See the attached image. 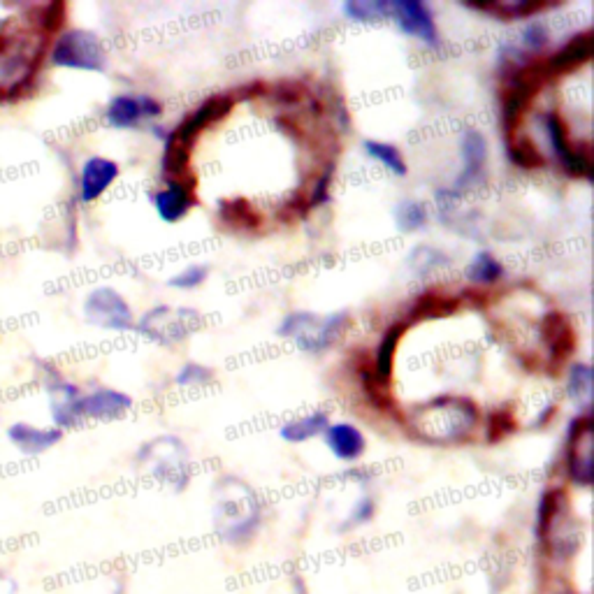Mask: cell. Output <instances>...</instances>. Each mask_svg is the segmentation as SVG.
Listing matches in <instances>:
<instances>
[{
  "label": "cell",
  "mask_w": 594,
  "mask_h": 594,
  "mask_svg": "<svg viewBox=\"0 0 594 594\" xmlns=\"http://www.w3.org/2000/svg\"><path fill=\"white\" fill-rule=\"evenodd\" d=\"M478 420H481V411L469 397L439 395L420 404L409 420V427L418 439L430 441V444H458L472 437Z\"/></svg>",
  "instance_id": "obj_1"
},
{
  "label": "cell",
  "mask_w": 594,
  "mask_h": 594,
  "mask_svg": "<svg viewBox=\"0 0 594 594\" xmlns=\"http://www.w3.org/2000/svg\"><path fill=\"white\" fill-rule=\"evenodd\" d=\"M47 35L0 33V98L24 91L38 72Z\"/></svg>",
  "instance_id": "obj_2"
},
{
  "label": "cell",
  "mask_w": 594,
  "mask_h": 594,
  "mask_svg": "<svg viewBox=\"0 0 594 594\" xmlns=\"http://www.w3.org/2000/svg\"><path fill=\"white\" fill-rule=\"evenodd\" d=\"M349 328V311H335V314H328L323 318L311 314V311H293V314H288L281 321L277 335L284 339H293L297 351L318 356V353L330 351Z\"/></svg>",
  "instance_id": "obj_3"
},
{
  "label": "cell",
  "mask_w": 594,
  "mask_h": 594,
  "mask_svg": "<svg viewBox=\"0 0 594 594\" xmlns=\"http://www.w3.org/2000/svg\"><path fill=\"white\" fill-rule=\"evenodd\" d=\"M499 79H502V130L504 142H509L520 133L525 114L546 86L548 75L539 56H532L511 75Z\"/></svg>",
  "instance_id": "obj_4"
},
{
  "label": "cell",
  "mask_w": 594,
  "mask_h": 594,
  "mask_svg": "<svg viewBox=\"0 0 594 594\" xmlns=\"http://www.w3.org/2000/svg\"><path fill=\"white\" fill-rule=\"evenodd\" d=\"M49 61L56 68L79 72H105L107 52L103 40L86 28H70L54 40Z\"/></svg>",
  "instance_id": "obj_5"
},
{
  "label": "cell",
  "mask_w": 594,
  "mask_h": 594,
  "mask_svg": "<svg viewBox=\"0 0 594 594\" xmlns=\"http://www.w3.org/2000/svg\"><path fill=\"white\" fill-rule=\"evenodd\" d=\"M135 328L151 342L172 346L184 342L200 328V314L193 309H172L168 304H158L140 318Z\"/></svg>",
  "instance_id": "obj_6"
},
{
  "label": "cell",
  "mask_w": 594,
  "mask_h": 594,
  "mask_svg": "<svg viewBox=\"0 0 594 594\" xmlns=\"http://www.w3.org/2000/svg\"><path fill=\"white\" fill-rule=\"evenodd\" d=\"M40 376L42 386L47 390L49 414H52L56 430H75V427L82 425L84 416L82 409H79L82 390L65 379L61 369L54 367L52 362H40Z\"/></svg>",
  "instance_id": "obj_7"
},
{
  "label": "cell",
  "mask_w": 594,
  "mask_h": 594,
  "mask_svg": "<svg viewBox=\"0 0 594 594\" xmlns=\"http://www.w3.org/2000/svg\"><path fill=\"white\" fill-rule=\"evenodd\" d=\"M219 490H223V497L216 502V520L223 523L221 536L228 543H246L256 534L260 525V504L258 497L253 495L249 502L233 495V485L219 483Z\"/></svg>",
  "instance_id": "obj_8"
},
{
  "label": "cell",
  "mask_w": 594,
  "mask_h": 594,
  "mask_svg": "<svg viewBox=\"0 0 594 594\" xmlns=\"http://www.w3.org/2000/svg\"><path fill=\"white\" fill-rule=\"evenodd\" d=\"M84 318L93 328L107 332H130L135 328L133 309L117 288L98 286L86 295Z\"/></svg>",
  "instance_id": "obj_9"
},
{
  "label": "cell",
  "mask_w": 594,
  "mask_h": 594,
  "mask_svg": "<svg viewBox=\"0 0 594 594\" xmlns=\"http://www.w3.org/2000/svg\"><path fill=\"white\" fill-rule=\"evenodd\" d=\"M235 110V98L233 93H216V96H209L207 100L195 107V110L188 114V117L181 119L175 128L170 130L168 137L172 140L184 144L186 149H191L198 144L200 135L209 130L216 123L228 119Z\"/></svg>",
  "instance_id": "obj_10"
},
{
  "label": "cell",
  "mask_w": 594,
  "mask_h": 594,
  "mask_svg": "<svg viewBox=\"0 0 594 594\" xmlns=\"http://www.w3.org/2000/svg\"><path fill=\"white\" fill-rule=\"evenodd\" d=\"M543 126H546V135L550 142V149L557 161H560L562 170L567 172L569 177L592 181L594 177V165L590 158L588 147H574L569 140V128L564 119L557 112H546L543 114Z\"/></svg>",
  "instance_id": "obj_11"
},
{
  "label": "cell",
  "mask_w": 594,
  "mask_h": 594,
  "mask_svg": "<svg viewBox=\"0 0 594 594\" xmlns=\"http://www.w3.org/2000/svg\"><path fill=\"white\" fill-rule=\"evenodd\" d=\"M564 469L569 481L578 488L592 483V416L581 414L569 423L567 448H564Z\"/></svg>",
  "instance_id": "obj_12"
},
{
  "label": "cell",
  "mask_w": 594,
  "mask_h": 594,
  "mask_svg": "<svg viewBox=\"0 0 594 594\" xmlns=\"http://www.w3.org/2000/svg\"><path fill=\"white\" fill-rule=\"evenodd\" d=\"M388 19H393V24L409 38H416L427 47H439L434 12L423 0H388Z\"/></svg>",
  "instance_id": "obj_13"
},
{
  "label": "cell",
  "mask_w": 594,
  "mask_h": 594,
  "mask_svg": "<svg viewBox=\"0 0 594 594\" xmlns=\"http://www.w3.org/2000/svg\"><path fill=\"white\" fill-rule=\"evenodd\" d=\"M539 335L541 342L546 344L548 349L550 374H557L564 362L574 356L578 346L574 323H571V318L564 314V311H546V314L539 318Z\"/></svg>",
  "instance_id": "obj_14"
},
{
  "label": "cell",
  "mask_w": 594,
  "mask_h": 594,
  "mask_svg": "<svg viewBox=\"0 0 594 594\" xmlns=\"http://www.w3.org/2000/svg\"><path fill=\"white\" fill-rule=\"evenodd\" d=\"M163 114V105L147 93H119L107 103L105 119L114 130H133L142 121L158 119Z\"/></svg>",
  "instance_id": "obj_15"
},
{
  "label": "cell",
  "mask_w": 594,
  "mask_h": 594,
  "mask_svg": "<svg viewBox=\"0 0 594 594\" xmlns=\"http://www.w3.org/2000/svg\"><path fill=\"white\" fill-rule=\"evenodd\" d=\"M195 184H198V177L186 175L181 179H172L163 188H158L154 193V209L158 219L163 223H170L175 226L181 219H186L191 214V209L198 205V195H195Z\"/></svg>",
  "instance_id": "obj_16"
},
{
  "label": "cell",
  "mask_w": 594,
  "mask_h": 594,
  "mask_svg": "<svg viewBox=\"0 0 594 594\" xmlns=\"http://www.w3.org/2000/svg\"><path fill=\"white\" fill-rule=\"evenodd\" d=\"M349 362H351L353 372H356V376H358L360 390H362V395H365L369 407L379 411V414L393 416L395 420H404L400 404H397L393 393H390L386 383H381L379 379H376L372 356H369L367 351L358 349V351H351Z\"/></svg>",
  "instance_id": "obj_17"
},
{
  "label": "cell",
  "mask_w": 594,
  "mask_h": 594,
  "mask_svg": "<svg viewBox=\"0 0 594 594\" xmlns=\"http://www.w3.org/2000/svg\"><path fill=\"white\" fill-rule=\"evenodd\" d=\"M460 156H462V170L455 177L453 191L465 193L469 188H476L485 177L488 168V140L481 130L467 128L460 137Z\"/></svg>",
  "instance_id": "obj_18"
},
{
  "label": "cell",
  "mask_w": 594,
  "mask_h": 594,
  "mask_svg": "<svg viewBox=\"0 0 594 594\" xmlns=\"http://www.w3.org/2000/svg\"><path fill=\"white\" fill-rule=\"evenodd\" d=\"M121 168L117 161L105 156H91L86 158L82 170H79V181H77V191H79V202L84 205H91L103 198V195L110 191V186L119 179Z\"/></svg>",
  "instance_id": "obj_19"
},
{
  "label": "cell",
  "mask_w": 594,
  "mask_h": 594,
  "mask_svg": "<svg viewBox=\"0 0 594 594\" xmlns=\"http://www.w3.org/2000/svg\"><path fill=\"white\" fill-rule=\"evenodd\" d=\"M590 59H592V31H581L571 35L569 42H564L553 56H548V59L543 61V68H546L548 79H553L583 68Z\"/></svg>",
  "instance_id": "obj_20"
},
{
  "label": "cell",
  "mask_w": 594,
  "mask_h": 594,
  "mask_svg": "<svg viewBox=\"0 0 594 594\" xmlns=\"http://www.w3.org/2000/svg\"><path fill=\"white\" fill-rule=\"evenodd\" d=\"M7 441L24 455H42L59 444L63 439V432L56 427H40L33 423H12L7 427Z\"/></svg>",
  "instance_id": "obj_21"
},
{
  "label": "cell",
  "mask_w": 594,
  "mask_h": 594,
  "mask_svg": "<svg viewBox=\"0 0 594 594\" xmlns=\"http://www.w3.org/2000/svg\"><path fill=\"white\" fill-rule=\"evenodd\" d=\"M462 307L458 295H448L441 288H427V291L418 293L416 300L411 302L404 321L411 325L423 321H437V318H448Z\"/></svg>",
  "instance_id": "obj_22"
},
{
  "label": "cell",
  "mask_w": 594,
  "mask_h": 594,
  "mask_svg": "<svg viewBox=\"0 0 594 594\" xmlns=\"http://www.w3.org/2000/svg\"><path fill=\"white\" fill-rule=\"evenodd\" d=\"M79 409H82L84 420L86 418L112 420V418L128 414V411L133 409V397L121 393V390H114V388H98V390H91V393L82 395Z\"/></svg>",
  "instance_id": "obj_23"
},
{
  "label": "cell",
  "mask_w": 594,
  "mask_h": 594,
  "mask_svg": "<svg viewBox=\"0 0 594 594\" xmlns=\"http://www.w3.org/2000/svg\"><path fill=\"white\" fill-rule=\"evenodd\" d=\"M325 444H328L330 453L342 462H356L365 453L367 441L353 423H330L328 430L323 432Z\"/></svg>",
  "instance_id": "obj_24"
},
{
  "label": "cell",
  "mask_w": 594,
  "mask_h": 594,
  "mask_svg": "<svg viewBox=\"0 0 594 594\" xmlns=\"http://www.w3.org/2000/svg\"><path fill=\"white\" fill-rule=\"evenodd\" d=\"M409 330V323L407 321H395L393 325H388L386 332H383L379 346H376L374 351V374L376 379L381 383H390L393 379V369H395V356H397V349H400V342L402 337L407 335Z\"/></svg>",
  "instance_id": "obj_25"
},
{
  "label": "cell",
  "mask_w": 594,
  "mask_h": 594,
  "mask_svg": "<svg viewBox=\"0 0 594 594\" xmlns=\"http://www.w3.org/2000/svg\"><path fill=\"white\" fill-rule=\"evenodd\" d=\"M216 216L226 228L244 230V233H253L263 226V214L251 205L246 198H228L219 202Z\"/></svg>",
  "instance_id": "obj_26"
},
{
  "label": "cell",
  "mask_w": 594,
  "mask_h": 594,
  "mask_svg": "<svg viewBox=\"0 0 594 594\" xmlns=\"http://www.w3.org/2000/svg\"><path fill=\"white\" fill-rule=\"evenodd\" d=\"M462 7L474 12H483L490 14V17H497L502 21H518V19H530L534 14H539L543 10H550L553 5L546 3H536V0H511V3H462Z\"/></svg>",
  "instance_id": "obj_27"
},
{
  "label": "cell",
  "mask_w": 594,
  "mask_h": 594,
  "mask_svg": "<svg viewBox=\"0 0 594 594\" xmlns=\"http://www.w3.org/2000/svg\"><path fill=\"white\" fill-rule=\"evenodd\" d=\"M564 516H567V497H564V492L557 488L543 490L539 506H536V536L541 541L546 539L553 525L560 523Z\"/></svg>",
  "instance_id": "obj_28"
},
{
  "label": "cell",
  "mask_w": 594,
  "mask_h": 594,
  "mask_svg": "<svg viewBox=\"0 0 594 594\" xmlns=\"http://www.w3.org/2000/svg\"><path fill=\"white\" fill-rule=\"evenodd\" d=\"M330 420L325 411H311V414L291 420V423L281 425L279 437L286 441V444H304V441L318 437L328 430Z\"/></svg>",
  "instance_id": "obj_29"
},
{
  "label": "cell",
  "mask_w": 594,
  "mask_h": 594,
  "mask_svg": "<svg viewBox=\"0 0 594 594\" xmlns=\"http://www.w3.org/2000/svg\"><path fill=\"white\" fill-rule=\"evenodd\" d=\"M504 147H506V156H509V161L516 165V168L539 170L546 165V158H543L539 144H536L530 135L518 133L513 140L504 142Z\"/></svg>",
  "instance_id": "obj_30"
},
{
  "label": "cell",
  "mask_w": 594,
  "mask_h": 594,
  "mask_svg": "<svg viewBox=\"0 0 594 594\" xmlns=\"http://www.w3.org/2000/svg\"><path fill=\"white\" fill-rule=\"evenodd\" d=\"M504 265L497 256H492L490 251H478L472 258V263L467 265V279L472 281L474 286L483 288V286H492L497 281L504 279Z\"/></svg>",
  "instance_id": "obj_31"
},
{
  "label": "cell",
  "mask_w": 594,
  "mask_h": 594,
  "mask_svg": "<svg viewBox=\"0 0 594 594\" xmlns=\"http://www.w3.org/2000/svg\"><path fill=\"white\" fill-rule=\"evenodd\" d=\"M567 397L581 407L583 414H590L592 367L588 362H576V365H571L567 376Z\"/></svg>",
  "instance_id": "obj_32"
},
{
  "label": "cell",
  "mask_w": 594,
  "mask_h": 594,
  "mask_svg": "<svg viewBox=\"0 0 594 594\" xmlns=\"http://www.w3.org/2000/svg\"><path fill=\"white\" fill-rule=\"evenodd\" d=\"M362 149H365V156L372 158L381 165V168H386L388 172H393L395 177H407V161H404L402 151L395 147V144H388V142H381V140H365L362 142Z\"/></svg>",
  "instance_id": "obj_33"
},
{
  "label": "cell",
  "mask_w": 594,
  "mask_h": 594,
  "mask_svg": "<svg viewBox=\"0 0 594 594\" xmlns=\"http://www.w3.org/2000/svg\"><path fill=\"white\" fill-rule=\"evenodd\" d=\"M191 154H193L191 149H186L184 144H179L172 140V137L165 135L161 170H163V175L168 177V181L191 175Z\"/></svg>",
  "instance_id": "obj_34"
},
{
  "label": "cell",
  "mask_w": 594,
  "mask_h": 594,
  "mask_svg": "<svg viewBox=\"0 0 594 594\" xmlns=\"http://www.w3.org/2000/svg\"><path fill=\"white\" fill-rule=\"evenodd\" d=\"M518 430V418L516 409L511 404H502V407L492 409L488 416H485V439L490 444H497V441H504L509 434Z\"/></svg>",
  "instance_id": "obj_35"
},
{
  "label": "cell",
  "mask_w": 594,
  "mask_h": 594,
  "mask_svg": "<svg viewBox=\"0 0 594 594\" xmlns=\"http://www.w3.org/2000/svg\"><path fill=\"white\" fill-rule=\"evenodd\" d=\"M407 263L418 277H430L432 272H439L451 265V258H448L444 251H439L437 246H416V249L409 253Z\"/></svg>",
  "instance_id": "obj_36"
},
{
  "label": "cell",
  "mask_w": 594,
  "mask_h": 594,
  "mask_svg": "<svg viewBox=\"0 0 594 594\" xmlns=\"http://www.w3.org/2000/svg\"><path fill=\"white\" fill-rule=\"evenodd\" d=\"M393 216H395V226L400 228L402 233H418V230H423L427 226V219H430L425 202L420 200L397 202L393 209Z\"/></svg>",
  "instance_id": "obj_37"
},
{
  "label": "cell",
  "mask_w": 594,
  "mask_h": 594,
  "mask_svg": "<svg viewBox=\"0 0 594 594\" xmlns=\"http://www.w3.org/2000/svg\"><path fill=\"white\" fill-rule=\"evenodd\" d=\"M267 98H272L274 105L293 110L297 105H304V100L309 98V89L300 79H279L277 84L267 89Z\"/></svg>",
  "instance_id": "obj_38"
},
{
  "label": "cell",
  "mask_w": 594,
  "mask_h": 594,
  "mask_svg": "<svg viewBox=\"0 0 594 594\" xmlns=\"http://www.w3.org/2000/svg\"><path fill=\"white\" fill-rule=\"evenodd\" d=\"M342 12L356 24H372L388 19V0H349L342 5Z\"/></svg>",
  "instance_id": "obj_39"
},
{
  "label": "cell",
  "mask_w": 594,
  "mask_h": 594,
  "mask_svg": "<svg viewBox=\"0 0 594 594\" xmlns=\"http://www.w3.org/2000/svg\"><path fill=\"white\" fill-rule=\"evenodd\" d=\"M332 175H335V161H325L323 170H316V172H314V177H311L309 193H304V198H307L309 209L323 207L325 202L330 200Z\"/></svg>",
  "instance_id": "obj_40"
},
{
  "label": "cell",
  "mask_w": 594,
  "mask_h": 594,
  "mask_svg": "<svg viewBox=\"0 0 594 594\" xmlns=\"http://www.w3.org/2000/svg\"><path fill=\"white\" fill-rule=\"evenodd\" d=\"M65 14H68V7H65V3L40 5V7H35L33 24L38 26V33H42V35L56 33V31H61Z\"/></svg>",
  "instance_id": "obj_41"
},
{
  "label": "cell",
  "mask_w": 594,
  "mask_h": 594,
  "mask_svg": "<svg viewBox=\"0 0 594 594\" xmlns=\"http://www.w3.org/2000/svg\"><path fill=\"white\" fill-rule=\"evenodd\" d=\"M520 42H523L525 54H530V56L541 54L543 49L548 47V42H550L548 26L543 24V21H539V19L530 21V24H527L523 28V35H520Z\"/></svg>",
  "instance_id": "obj_42"
},
{
  "label": "cell",
  "mask_w": 594,
  "mask_h": 594,
  "mask_svg": "<svg viewBox=\"0 0 594 594\" xmlns=\"http://www.w3.org/2000/svg\"><path fill=\"white\" fill-rule=\"evenodd\" d=\"M177 386L181 388H202L214 381V372L200 362H186L177 372Z\"/></svg>",
  "instance_id": "obj_43"
},
{
  "label": "cell",
  "mask_w": 594,
  "mask_h": 594,
  "mask_svg": "<svg viewBox=\"0 0 594 594\" xmlns=\"http://www.w3.org/2000/svg\"><path fill=\"white\" fill-rule=\"evenodd\" d=\"M209 277L207 265H188L186 270L177 272L175 277L168 279L170 288H177V291H193V288L202 286Z\"/></svg>",
  "instance_id": "obj_44"
},
{
  "label": "cell",
  "mask_w": 594,
  "mask_h": 594,
  "mask_svg": "<svg viewBox=\"0 0 594 594\" xmlns=\"http://www.w3.org/2000/svg\"><path fill=\"white\" fill-rule=\"evenodd\" d=\"M274 126H277L281 133L286 137H291L295 142H307L309 140V133L307 128L302 126L300 121H297L295 114H279L277 119H274Z\"/></svg>",
  "instance_id": "obj_45"
},
{
  "label": "cell",
  "mask_w": 594,
  "mask_h": 594,
  "mask_svg": "<svg viewBox=\"0 0 594 594\" xmlns=\"http://www.w3.org/2000/svg\"><path fill=\"white\" fill-rule=\"evenodd\" d=\"M374 513H376V502H374V497H360V502L353 506V511H351V516H349V523L344 525V530H349V527H362V525H367L369 520L374 518Z\"/></svg>",
  "instance_id": "obj_46"
},
{
  "label": "cell",
  "mask_w": 594,
  "mask_h": 594,
  "mask_svg": "<svg viewBox=\"0 0 594 594\" xmlns=\"http://www.w3.org/2000/svg\"><path fill=\"white\" fill-rule=\"evenodd\" d=\"M309 212H311V209L307 205V198H304V193H293L291 198L284 202V207H281V219H284V221L307 219Z\"/></svg>",
  "instance_id": "obj_47"
},
{
  "label": "cell",
  "mask_w": 594,
  "mask_h": 594,
  "mask_svg": "<svg viewBox=\"0 0 594 594\" xmlns=\"http://www.w3.org/2000/svg\"><path fill=\"white\" fill-rule=\"evenodd\" d=\"M267 89H270V84L260 82V79H251V82L242 84L235 93V103L237 100H258V98H267Z\"/></svg>",
  "instance_id": "obj_48"
},
{
  "label": "cell",
  "mask_w": 594,
  "mask_h": 594,
  "mask_svg": "<svg viewBox=\"0 0 594 594\" xmlns=\"http://www.w3.org/2000/svg\"><path fill=\"white\" fill-rule=\"evenodd\" d=\"M458 300L460 304H469V307L474 309H485L490 304V295L485 293L483 288L472 286V288H465V291L458 295Z\"/></svg>",
  "instance_id": "obj_49"
},
{
  "label": "cell",
  "mask_w": 594,
  "mask_h": 594,
  "mask_svg": "<svg viewBox=\"0 0 594 594\" xmlns=\"http://www.w3.org/2000/svg\"><path fill=\"white\" fill-rule=\"evenodd\" d=\"M555 414H557V404H548V407L541 411V416L534 420V427H543V425H548V423H550V418H553Z\"/></svg>",
  "instance_id": "obj_50"
},
{
  "label": "cell",
  "mask_w": 594,
  "mask_h": 594,
  "mask_svg": "<svg viewBox=\"0 0 594 594\" xmlns=\"http://www.w3.org/2000/svg\"><path fill=\"white\" fill-rule=\"evenodd\" d=\"M112 594H126V585H123V581H117V585H114V592Z\"/></svg>",
  "instance_id": "obj_51"
}]
</instances>
